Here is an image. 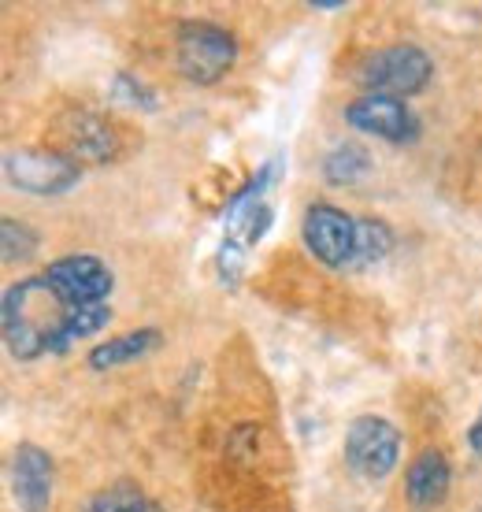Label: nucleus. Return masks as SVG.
<instances>
[{"label":"nucleus","mask_w":482,"mask_h":512,"mask_svg":"<svg viewBox=\"0 0 482 512\" xmlns=\"http://www.w3.org/2000/svg\"><path fill=\"white\" fill-rule=\"evenodd\" d=\"M468 446L475 449V453H482V409H479V416L471 420V427H468Z\"/></svg>","instance_id":"nucleus-17"},{"label":"nucleus","mask_w":482,"mask_h":512,"mask_svg":"<svg viewBox=\"0 0 482 512\" xmlns=\"http://www.w3.org/2000/svg\"><path fill=\"white\" fill-rule=\"evenodd\" d=\"M86 512H164V505L153 501L134 483H115V487L101 490L97 498L89 501Z\"/></svg>","instance_id":"nucleus-13"},{"label":"nucleus","mask_w":482,"mask_h":512,"mask_svg":"<svg viewBox=\"0 0 482 512\" xmlns=\"http://www.w3.org/2000/svg\"><path fill=\"white\" fill-rule=\"evenodd\" d=\"M0 242H4V264H15V260H26L38 249V234L30 231L26 223L4 216L0 219Z\"/></svg>","instance_id":"nucleus-15"},{"label":"nucleus","mask_w":482,"mask_h":512,"mask_svg":"<svg viewBox=\"0 0 482 512\" xmlns=\"http://www.w3.org/2000/svg\"><path fill=\"white\" fill-rule=\"evenodd\" d=\"M175 64L178 75L197 86H216L219 78L238 64V38L227 26L208 19H186L175 34Z\"/></svg>","instance_id":"nucleus-2"},{"label":"nucleus","mask_w":482,"mask_h":512,"mask_svg":"<svg viewBox=\"0 0 482 512\" xmlns=\"http://www.w3.org/2000/svg\"><path fill=\"white\" fill-rule=\"evenodd\" d=\"M64 153L71 160H93V164H108L119 153V134L108 119L93 116V112H75L64 119Z\"/></svg>","instance_id":"nucleus-9"},{"label":"nucleus","mask_w":482,"mask_h":512,"mask_svg":"<svg viewBox=\"0 0 482 512\" xmlns=\"http://www.w3.org/2000/svg\"><path fill=\"white\" fill-rule=\"evenodd\" d=\"M356 234H360V219L338 205H327V201L308 205L305 223H301V238H305L308 253L327 268H353Z\"/></svg>","instance_id":"nucleus-6"},{"label":"nucleus","mask_w":482,"mask_h":512,"mask_svg":"<svg viewBox=\"0 0 482 512\" xmlns=\"http://www.w3.org/2000/svg\"><path fill=\"white\" fill-rule=\"evenodd\" d=\"M345 123L371 138L390 141V145H405V141L419 138V119L412 116V108L397 97H379V93H364L345 104Z\"/></svg>","instance_id":"nucleus-7"},{"label":"nucleus","mask_w":482,"mask_h":512,"mask_svg":"<svg viewBox=\"0 0 482 512\" xmlns=\"http://www.w3.org/2000/svg\"><path fill=\"white\" fill-rule=\"evenodd\" d=\"M394 249V231L375 216H364L360 219V234H356V260L353 268H371V264H379L382 256Z\"/></svg>","instance_id":"nucleus-14"},{"label":"nucleus","mask_w":482,"mask_h":512,"mask_svg":"<svg viewBox=\"0 0 482 512\" xmlns=\"http://www.w3.org/2000/svg\"><path fill=\"white\" fill-rule=\"evenodd\" d=\"M342 453L360 479H386L401 461V431L386 416H356L345 427Z\"/></svg>","instance_id":"nucleus-4"},{"label":"nucleus","mask_w":482,"mask_h":512,"mask_svg":"<svg viewBox=\"0 0 482 512\" xmlns=\"http://www.w3.org/2000/svg\"><path fill=\"white\" fill-rule=\"evenodd\" d=\"M371 171V156L368 149H360L356 141H342L334 145L327 156H323V179L330 186H353Z\"/></svg>","instance_id":"nucleus-12"},{"label":"nucleus","mask_w":482,"mask_h":512,"mask_svg":"<svg viewBox=\"0 0 482 512\" xmlns=\"http://www.w3.org/2000/svg\"><path fill=\"white\" fill-rule=\"evenodd\" d=\"M312 8L316 12H338V8H345L342 0H312Z\"/></svg>","instance_id":"nucleus-18"},{"label":"nucleus","mask_w":482,"mask_h":512,"mask_svg":"<svg viewBox=\"0 0 482 512\" xmlns=\"http://www.w3.org/2000/svg\"><path fill=\"white\" fill-rule=\"evenodd\" d=\"M112 286V268L89 253L60 256L45 271L8 286L0 301L8 353L15 360H38L49 353L56 357L104 331L112 323Z\"/></svg>","instance_id":"nucleus-1"},{"label":"nucleus","mask_w":482,"mask_h":512,"mask_svg":"<svg viewBox=\"0 0 482 512\" xmlns=\"http://www.w3.org/2000/svg\"><path fill=\"white\" fill-rule=\"evenodd\" d=\"M52 457L49 449L34 442H19L12 457V494L19 501V512H49L52 505Z\"/></svg>","instance_id":"nucleus-8"},{"label":"nucleus","mask_w":482,"mask_h":512,"mask_svg":"<svg viewBox=\"0 0 482 512\" xmlns=\"http://www.w3.org/2000/svg\"><path fill=\"white\" fill-rule=\"evenodd\" d=\"M449 487H453V468H449L442 449H423L416 461L408 464L405 494L416 509H438L449 498Z\"/></svg>","instance_id":"nucleus-10"},{"label":"nucleus","mask_w":482,"mask_h":512,"mask_svg":"<svg viewBox=\"0 0 482 512\" xmlns=\"http://www.w3.org/2000/svg\"><path fill=\"white\" fill-rule=\"evenodd\" d=\"M112 101L115 104H127V108H141V112H156L160 104H156V93L141 82V78H134L130 71H119V75L112 78Z\"/></svg>","instance_id":"nucleus-16"},{"label":"nucleus","mask_w":482,"mask_h":512,"mask_svg":"<svg viewBox=\"0 0 482 512\" xmlns=\"http://www.w3.org/2000/svg\"><path fill=\"white\" fill-rule=\"evenodd\" d=\"M4 179L34 197H60L78 186L82 167L60 149H12L4 156Z\"/></svg>","instance_id":"nucleus-5"},{"label":"nucleus","mask_w":482,"mask_h":512,"mask_svg":"<svg viewBox=\"0 0 482 512\" xmlns=\"http://www.w3.org/2000/svg\"><path fill=\"white\" fill-rule=\"evenodd\" d=\"M434 78V60L419 45H386V49H375L360 64L356 71V82L364 86L368 93H379V97H416L431 86Z\"/></svg>","instance_id":"nucleus-3"},{"label":"nucleus","mask_w":482,"mask_h":512,"mask_svg":"<svg viewBox=\"0 0 482 512\" xmlns=\"http://www.w3.org/2000/svg\"><path fill=\"white\" fill-rule=\"evenodd\" d=\"M164 342V334L156 327H141V331H127V334H115L101 346H93L86 353V364L93 372H112V368H123V364H134V360L149 357L156 346Z\"/></svg>","instance_id":"nucleus-11"}]
</instances>
